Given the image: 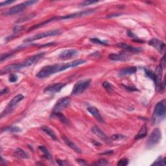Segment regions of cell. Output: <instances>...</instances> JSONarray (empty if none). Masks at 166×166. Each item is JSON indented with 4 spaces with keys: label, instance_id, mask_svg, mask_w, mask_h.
Instances as JSON below:
<instances>
[{
    "label": "cell",
    "instance_id": "obj_30",
    "mask_svg": "<svg viewBox=\"0 0 166 166\" xmlns=\"http://www.w3.org/2000/svg\"><path fill=\"white\" fill-rule=\"evenodd\" d=\"M5 131L18 132H20L21 129L20 128H18V127L11 126V127H7V128H5Z\"/></svg>",
    "mask_w": 166,
    "mask_h": 166
},
{
    "label": "cell",
    "instance_id": "obj_27",
    "mask_svg": "<svg viewBox=\"0 0 166 166\" xmlns=\"http://www.w3.org/2000/svg\"><path fill=\"white\" fill-rule=\"evenodd\" d=\"M90 41L91 42H93L94 44H101V45H108V42L107 40H101L98 38H91Z\"/></svg>",
    "mask_w": 166,
    "mask_h": 166
},
{
    "label": "cell",
    "instance_id": "obj_23",
    "mask_svg": "<svg viewBox=\"0 0 166 166\" xmlns=\"http://www.w3.org/2000/svg\"><path fill=\"white\" fill-rule=\"evenodd\" d=\"M38 149H39V150L42 152V153H43V156L45 158H46L47 160H51L52 159L51 154L50 153H49V151H48V149L46 147L41 146L38 147Z\"/></svg>",
    "mask_w": 166,
    "mask_h": 166
},
{
    "label": "cell",
    "instance_id": "obj_14",
    "mask_svg": "<svg viewBox=\"0 0 166 166\" xmlns=\"http://www.w3.org/2000/svg\"><path fill=\"white\" fill-rule=\"evenodd\" d=\"M62 139L64 141V142L66 144V146H68L70 149H72V150H73L77 153H82L81 149L78 147V146H77L76 143H74L73 141H72L69 138H68V137L64 135H63L62 136Z\"/></svg>",
    "mask_w": 166,
    "mask_h": 166
},
{
    "label": "cell",
    "instance_id": "obj_17",
    "mask_svg": "<svg viewBox=\"0 0 166 166\" xmlns=\"http://www.w3.org/2000/svg\"><path fill=\"white\" fill-rule=\"evenodd\" d=\"M116 45H117L118 48H123V49H124L125 50L129 51V52L133 53H140L143 50L142 48H134L132 46H130V45H127V44H124V43L118 44Z\"/></svg>",
    "mask_w": 166,
    "mask_h": 166
},
{
    "label": "cell",
    "instance_id": "obj_1",
    "mask_svg": "<svg viewBox=\"0 0 166 166\" xmlns=\"http://www.w3.org/2000/svg\"><path fill=\"white\" fill-rule=\"evenodd\" d=\"M86 62V61L85 60L78 59L68 63L55 64L44 66L38 72V73L37 74V77L40 79L46 78V77L51 76V75H53L55 73L63 72L64 70L69 68H75V67L82 65Z\"/></svg>",
    "mask_w": 166,
    "mask_h": 166
},
{
    "label": "cell",
    "instance_id": "obj_10",
    "mask_svg": "<svg viewBox=\"0 0 166 166\" xmlns=\"http://www.w3.org/2000/svg\"><path fill=\"white\" fill-rule=\"evenodd\" d=\"M70 103H71V100L69 97H63L60 99L53 108V112H61L69 107Z\"/></svg>",
    "mask_w": 166,
    "mask_h": 166
},
{
    "label": "cell",
    "instance_id": "obj_29",
    "mask_svg": "<svg viewBox=\"0 0 166 166\" xmlns=\"http://www.w3.org/2000/svg\"><path fill=\"white\" fill-rule=\"evenodd\" d=\"M102 86H103V87L108 91V92H111L113 90V86L110 83L103 82V84H102Z\"/></svg>",
    "mask_w": 166,
    "mask_h": 166
},
{
    "label": "cell",
    "instance_id": "obj_15",
    "mask_svg": "<svg viewBox=\"0 0 166 166\" xmlns=\"http://www.w3.org/2000/svg\"><path fill=\"white\" fill-rule=\"evenodd\" d=\"M91 131H92L97 137H99V138H101L103 141H104V142H110L109 137L106 135V134L100 128H99L98 127L94 126L92 128H91Z\"/></svg>",
    "mask_w": 166,
    "mask_h": 166
},
{
    "label": "cell",
    "instance_id": "obj_32",
    "mask_svg": "<svg viewBox=\"0 0 166 166\" xmlns=\"http://www.w3.org/2000/svg\"><path fill=\"white\" fill-rule=\"evenodd\" d=\"M14 55L13 53H6V54H3L1 56V62H3V61H5V60L8 59L9 58H11V56Z\"/></svg>",
    "mask_w": 166,
    "mask_h": 166
},
{
    "label": "cell",
    "instance_id": "obj_18",
    "mask_svg": "<svg viewBox=\"0 0 166 166\" xmlns=\"http://www.w3.org/2000/svg\"><path fill=\"white\" fill-rule=\"evenodd\" d=\"M108 58L114 61H125L128 59V56L123 53L118 54L112 53L108 56Z\"/></svg>",
    "mask_w": 166,
    "mask_h": 166
},
{
    "label": "cell",
    "instance_id": "obj_8",
    "mask_svg": "<svg viewBox=\"0 0 166 166\" xmlns=\"http://www.w3.org/2000/svg\"><path fill=\"white\" fill-rule=\"evenodd\" d=\"M27 64L25 61L16 63V64H9L8 66L4 67V68L1 70V75L18 72L20 69L27 68Z\"/></svg>",
    "mask_w": 166,
    "mask_h": 166
},
{
    "label": "cell",
    "instance_id": "obj_40",
    "mask_svg": "<svg viewBox=\"0 0 166 166\" xmlns=\"http://www.w3.org/2000/svg\"><path fill=\"white\" fill-rule=\"evenodd\" d=\"M121 13H116V14H114V15H108L107 16V18H113V17H117V16H119L121 15Z\"/></svg>",
    "mask_w": 166,
    "mask_h": 166
},
{
    "label": "cell",
    "instance_id": "obj_6",
    "mask_svg": "<svg viewBox=\"0 0 166 166\" xmlns=\"http://www.w3.org/2000/svg\"><path fill=\"white\" fill-rule=\"evenodd\" d=\"M91 80L90 79L80 80L74 85L72 91V95H79L90 87Z\"/></svg>",
    "mask_w": 166,
    "mask_h": 166
},
{
    "label": "cell",
    "instance_id": "obj_31",
    "mask_svg": "<svg viewBox=\"0 0 166 166\" xmlns=\"http://www.w3.org/2000/svg\"><path fill=\"white\" fill-rule=\"evenodd\" d=\"M98 2H99V1H95V0H86V1H84L81 3L80 4V6L84 7V6H87V5H90L91 4H94V3H97Z\"/></svg>",
    "mask_w": 166,
    "mask_h": 166
},
{
    "label": "cell",
    "instance_id": "obj_37",
    "mask_svg": "<svg viewBox=\"0 0 166 166\" xmlns=\"http://www.w3.org/2000/svg\"><path fill=\"white\" fill-rule=\"evenodd\" d=\"M15 1H10V0H8V1H5L1 2V4H0V7H3V6H6V5H10V4H11V3H15Z\"/></svg>",
    "mask_w": 166,
    "mask_h": 166
},
{
    "label": "cell",
    "instance_id": "obj_19",
    "mask_svg": "<svg viewBox=\"0 0 166 166\" xmlns=\"http://www.w3.org/2000/svg\"><path fill=\"white\" fill-rule=\"evenodd\" d=\"M137 71L136 67L131 66V67H127V68H123L120 70L119 72V75L120 77H123L127 75H131V74L135 73Z\"/></svg>",
    "mask_w": 166,
    "mask_h": 166
},
{
    "label": "cell",
    "instance_id": "obj_42",
    "mask_svg": "<svg viewBox=\"0 0 166 166\" xmlns=\"http://www.w3.org/2000/svg\"><path fill=\"white\" fill-rule=\"evenodd\" d=\"M7 90H8L7 88H4V89H3V90H1V95H2L3 94H6L7 92Z\"/></svg>",
    "mask_w": 166,
    "mask_h": 166
},
{
    "label": "cell",
    "instance_id": "obj_28",
    "mask_svg": "<svg viewBox=\"0 0 166 166\" xmlns=\"http://www.w3.org/2000/svg\"><path fill=\"white\" fill-rule=\"evenodd\" d=\"M126 137L122 135H119V134H116V135H113L110 139L113 141H119V140H125Z\"/></svg>",
    "mask_w": 166,
    "mask_h": 166
},
{
    "label": "cell",
    "instance_id": "obj_41",
    "mask_svg": "<svg viewBox=\"0 0 166 166\" xmlns=\"http://www.w3.org/2000/svg\"><path fill=\"white\" fill-rule=\"evenodd\" d=\"M77 162H79V163L81 164L82 165H86L85 160H81V159H78V160H77Z\"/></svg>",
    "mask_w": 166,
    "mask_h": 166
},
{
    "label": "cell",
    "instance_id": "obj_21",
    "mask_svg": "<svg viewBox=\"0 0 166 166\" xmlns=\"http://www.w3.org/2000/svg\"><path fill=\"white\" fill-rule=\"evenodd\" d=\"M147 134V126L145 125H143L141 129H140L139 132L137 133V135H136V136L135 137V140H140V139H142L143 137H145L146 136Z\"/></svg>",
    "mask_w": 166,
    "mask_h": 166
},
{
    "label": "cell",
    "instance_id": "obj_13",
    "mask_svg": "<svg viewBox=\"0 0 166 166\" xmlns=\"http://www.w3.org/2000/svg\"><path fill=\"white\" fill-rule=\"evenodd\" d=\"M149 45L153 46L154 48L156 49L157 50L160 52H165V44L164 42L160 41L157 38H153L149 42Z\"/></svg>",
    "mask_w": 166,
    "mask_h": 166
},
{
    "label": "cell",
    "instance_id": "obj_35",
    "mask_svg": "<svg viewBox=\"0 0 166 166\" xmlns=\"http://www.w3.org/2000/svg\"><path fill=\"white\" fill-rule=\"evenodd\" d=\"M108 163V162L105 160V159H101V160H98L96 163H95L94 165H107Z\"/></svg>",
    "mask_w": 166,
    "mask_h": 166
},
{
    "label": "cell",
    "instance_id": "obj_2",
    "mask_svg": "<svg viewBox=\"0 0 166 166\" xmlns=\"http://www.w3.org/2000/svg\"><path fill=\"white\" fill-rule=\"evenodd\" d=\"M95 9H91L83 10V11L78 12H74V13H72V14H70V15L62 16L53 17V18H51V19H49L48 20L44 21V22H43L42 23H38V24H37V25H34L33 28H34V29H38V28H40L44 26L45 25L48 24L49 23L55 22V21L69 20V19H72V18H80V17H83V16H88V15H91V14H93L94 12H95Z\"/></svg>",
    "mask_w": 166,
    "mask_h": 166
},
{
    "label": "cell",
    "instance_id": "obj_16",
    "mask_svg": "<svg viewBox=\"0 0 166 166\" xmlns=\"http://www.w3.org/2000/svg\"><path fill=\"white\" fill-rule=\"evenodd\" d=\"M87 110L90 113L91 116H94V117L97 119V121L102 123H104V120L103 118H102L99 111L97 110V108H95L94 107H90L87 108Z\"/></svg>",
    "mask_w": 166,
    "mask_h": 166
},
{
    "label": "cell",
    "instance_id": "obj_5",
    "mask_svg": "<svg viewBox=\"0 0 166 166\" xmlns=\"http://www.w3.org/2000/svg\"><path fill=\"white\" fill-rule=\"evenodd\" d=\"M61 33H62V31L60 29L50 30V31L43 32V33H41L37 34L30 37H28L26 38V39L23 40V42H26V43H29V42H32L35 40L42 39V38H45L49 37H53V36H56V35H59Z\"/></svg>",
    "mask_w": 166,
    "mask_h": 166
},
{
    "label": "cell",
    "instance_id": "obj_25",
    "mask_svg": "<svg viewBox=\"0 0 166 166\" xmlns=\"http://www.w3.org/2000/svg\"><path fill=\"white\" fill-rule=\"evenodd\" d=\"M35 16V14H29V15H27L26 16H23L22 17L20 18L17 20L16 23H22V22H27V21H29L30 20H31L32 18H33Z\"/></svg>",
    "mask_w": 166,
    "mask_h": 166
},
{
    "label": "cell",
    "instance_id": "obj_33",
    "mask_svg": "<svg viewBox=\"0 0 166 166\" xmlns=\"http://www.w3.org/2000/svg\"><path fill=\"white\" fill-rule=\"evenodd\" d=\"M129 164V160L127 158H122L118 162V166H126Z\"/></svg>",
    "mask_w": 166,
    "mask_h": 166
},
{
    "label": "cell",
    "instance_id": "obj_11",
    "mask_svg": "<svg viewBox=\"0 0 166 166\" xmlns=\"http://www.w3.org/2000/svg\"><path fill=\"white\" fill-rule=\"evenodd\" d=\"M66 86L65 83H58L49 84L44 89V93L46 94H55L56 93H59L61 91L62 88Z\"/></svg>",
    "mask_w": 166,
    "mask_h": 166
},
{
    "label": "cell",
    "instance_id": "obj_36",
    "mask_svg": "<svg viewBox=\"0 0 166 166\" xmlns=\"http://www.w3.org/2000/svg\"><path fill=\"white\" fill-rule=\"evenodd\" d=\"M56 163H57L59 165H61V166L69 165V163L67 161L61 160H56Z\"/></svg>",
    "mask_w": 166,
    "mask_h": 166
},
{
    "label": "cell",
    "instance_id": "obj_3",
    "mask_svg": "<svg viewBox=\"0 0 166 166\" xmlns=\"http://www.w3.org/2000/svg\"><path fill=\"white\" fill-rule=\"evenodd\" d=\"M166 112V101L163 99L155 105L153 111V120L154 122L160 121L164 119Z\"/></svg>",
    "mask_w": 166,
    "mask_h": 166
},
{
    "label": "cell",
    "instance_id": "obj_12",
    "mask_svg": "<svg viewBox=\"0 0 166 166\" xmlns=\"http://www.w3.org/2000/svg\"><path fill=\"white\" fill-rule=\"evenodd\" d=\"M79 54V51L76 49H66L63 51L59 55V59L62 61L71 59Z\"/></svg>",
    "mask_w": 166,
    "mask_h": 166
},
{
    "label": "cell",
    "instance_id": "obj_34",
    "mask_svg": "<svg viewBox=\"0 0 166 166\" xmlns=\"http://www.w3.org/2000/svg\"><path fill=\"white\" fill-rule=\"evenodd\" d=\"M18 76L16 75V74L12 73L10 74V75L9 76V80L10 83H16L18 80Z\"/></svg>",
    "mask_w": 166,
    "mask_h": 166
},
{
    "label": "cell",
    "instance_id": "obj_7",
    "mask_svg": "<svg viewBox=\"0 0 166 166\" xmlns=\"http://www.w3.org/2000/svg\"><path fill=\"white\" fill-rule=\"evenodd\" d=\"M162 138V132L160 130L156 128L154 129L151 132L147 141V147L152 148L159 143Z\"/></svg>",
    "mask_w": 166,
    "mask_h": 166
},
{
    "label": "cell",
    "instance_id": "obj_9",
    "mask_svg": "<svg viewBox=\"0 0 166 166\" xmlns=\"http://www.w3.org/2000/svg\"><path fill=\"white\" fill-rule=\"evenodd\" d=\"M23 99H24V96L22 94H18L16 95L15 97H14L12 98V99L9 102L6 108H5V110L1 113V118H2L3 117V116H5L7 114H8V113L11 112L13 110V108L17 105V104L20 103L21 101H22Z\"/></svg>",
    "mask_w": 166,
    "mask_h": 166
},
{
    "label": "cell",
    "instance_id": "obj_24",
    "mask_svg": "<svg viewBox=\"0 0 166 166\" xmlns=\"http://www.w3.org/2000/svg\"><path fill=\"white\" fill-rule=\"evenodd\" d=\"M15 154L17 157H19L20 158H29V155H28L22 149H21V148H18L15 151Z\"/></svg>",
    "mask_w": 166,
    "mask_h": 166
},
{
    "label": "cell",
    "instance_id": "obj_4",
    "mask_svg": "<svg viewBox=\"0 0 166 166\" xmlns=\"http://www.w3.org/2000/svg\"><path fill=\"white\" fill-rule=\"evenodd\" d=\"M37 3H38V1H34V0L25 1L23 3H20V4L12 7L9 9L7 11L5 12V13L3 14V15L5 16H12V15H17V14H19L20 12H23L24 9L28 7L33 5Z\"/></svg>",
    "mask_w": 166,
    "mask_h": 166
},
{
    "label": "cell",
    "instance_id": "obj_26",
    "mask_svg": "<svg viewBox=\"0 0 166 166\" xmlns=\"http://www.w3.org/2000/svg\"><path fill=\"white\" fill-rule=\"evenodd\" d=\"M165 158H162V156H160L157 158V160L154 161V163L152 164L153 165H165Z\"/></svg>",
    "mask_w": 166,
    "mask_h": 166
},
{
    "label": "cell",
    "instance_id": "obj_22",
    "mask_svg": "<svg viewBox=\"0 0 166 166\" xmlns=\"http://www.w3.org/2000/svg\"><path fill=\"white\" fill-rule=\"evenodd\" d=\"M53 116H55V117L57 118L60 121H61L63 124H64V125H69V120L67 119L64 116L61 112H55V113H53Z\"/></svg>",
    "mask_w": 166,
    "mask_h": 166
},
{
    "label": "cell",
    "instance_id": "obj_20",
    "mask_svg": "<svg viewBox=\"0 0 166 166\" xmlns=\"http://www.w3.org/2000/svg\"><path fill=\"white\" fill-rule=\"evenodd\" d=\"M41 130L43 132H44L45 134H47L49 136H50L52 139H53L55 141L58 140V138H57V137H56L55 132L53 131V129L49 128V127H47V126L42 127Z\"/></svg>",
    "mask_w": 166,
    "mask_h": 166
},
{
    "label": "cell",
    "instance_id": "obj_38",
    "mask_svg": "<svg viewBox=\"0 0 166 166\" xmlns=\"http://www.w3.org/2000/svg\"><path fill=\"white\" fill-rule=\"evenodd\" d=\"M127 34H128V36L129 37H131V38H137L136 35L134 34L132 31H127Z\"/></svg>",
    "mask_w": 166,
    "mask_h": 166
},
{
    "label": "cell",
    "instance_id": "obj_39",
    "mask_svg": "<svg viewBox=\"0 0 166 166\" xmlns=\"http://www.w3.org/2000/svg\"><path fill=\"white\" fill-rule=\"evenodd\" d=\"M124 87L125 88V89H127V90H130V91H136V90H137L136 88H135V87H129V86H124Z\"/></svg>",
    "mask_w": 166,
    "mask_h": 166
}]
</instances>
